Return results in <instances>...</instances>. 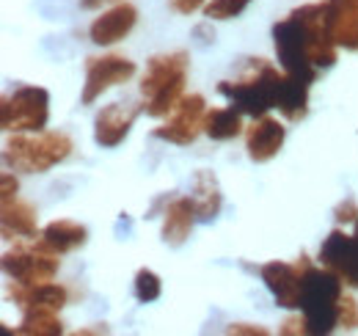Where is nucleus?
<instances>
[{
  "label": "nucleus",
  "instance_id": "20",
  "mask_svg": "<svg viewBox=\"0 0 358 336\" xmlns=\"http://www.w3.org/2000/svg\"><path fill=\"white\" fill-rule=\"evenodd\" d=\"M204 132L213 141H231V138H237L243 132V113L234 105H229V108H213V111H207Z\"/></svg>",
  "mask_w": 358,
  "mask_h": 336
},
{
  "label": "nucleus",
  "instance_id": "21",
  "mask_svg": "<svg viewBox=\"0 0 358 336\" xmlns=\"http://www.w3.org/2000/svg\"><path fill=\"white\" fill-rule=\"evenodd\" d=\"M8 334H25V336H58L64 334V326L58 320V312L52 309H31L25 312L22 323L8 331Z\"/></svg>",
  "mask_w": 358,
  "mask_h": 336
},
{
  "label": "nucleus",
  "instance_id": "5",
  "mask_svg": "<svg viewBox=\"0 0 358 336\" xmlns=\"http://www.w3.org/2000/svg\"><path fill=\"white\" fill-rule=\"evenodd\" d=\"M345 281L328 270V267H314L312 259L306 262V276H303V298L301 309L309 326V334L322 336L339 328V300H342Z\"/></svg>",
  "mask_w": 358,
  "mask_h": 336
},
{
  "label": "nucleus",
  "instance_id": "30",
  "mask_svg": "<svg viewBox=\"0 0 358 336\" xmlns=\"http://www.w3.org/2000/svg\"><path fill=\"white\" fill-rule=\"evenodd\" d=\"M193 36L199 39V44H210L213 39H215V31H210V22H204V25L193 28Z\"/></svg>",
  "mask_w": 358,
  "mask_h": 336
},
{
  "label": "nucleus",
  "instance_id": "7",
  "mask_svg": "<svg viewBox=\"0 0 358 336\" xmlns=\"http://www.w3.org/2000/svg\"><path fill=\"white\" fill-rule=\"evenodd\" d=\"M58 256L61 253L47 248L42 240H34L31 246H17L14 251L3 253V273L20 284H45L58 273Z\"/></svg>",
  "mask_w": 358,
  "mask_h": 336
},
{
  "label": "nucleus",
  "instance_id": "4",
  "mask_svg": "<svg viewBox=\"0 0 358 336\" xmlns=\"http://www.w3.org/2000/svg\"><path fill=\"white\" fill-rule=\"evenodd\" d=\"M75 144L66 132H14V138H8L6 152H3V163L14 171H25V174H45L52 166L64 163L72 155Z\"/></svg>",
  "mask_w": 358,
  "mask_h": 336
},
{
  "label": "nucleus",
  "instance_id": "25",
  "mask_svg": "<svg viewBox=\"0 0 358 336\" xmlns=\"http://www.w3.org/2000/svg\"><path fill=\"white\" fill-rule=\"evenodd\" d=\"M334 218H336V223H356L358 220V204L353 199H345L336 210H334Z\"/></svg>",
  "mask_w": 358,
  "mask_h": 336
},
{
  "label": "nucleus",
  "instance_id": "24",
  "mask_svg": "<svg viewBox=\"0 0 358 336\" xmlns=\"http://www.w3.org/2000/svg\"><path fill=\"white\" fill-rule=\"evenodd\" d=\"M339 328H345V331L358 328V303L348 295H342V300H339Z\"/></svg>",
  "mask_w": 358,
  "mask_h": 336
},
{
  "label": "nucleus",
  "instance_id": "31",
  "mask_svg": "<svg viewBox=\"0 0 358 336\" xmlns=\"http://www.w3.org/2000/svg\"><path fill=\"white\" fill-rule=\"evenodd\" d=\"M108 3H116V0H80V8H102Z\"/></svg>",
  "mask_w": 358,
  "mask_h": 336
},
{
  "label": "nucleus",
  "instance_id": "17",
  "mask_svg": "<svg viewBox=\"0 0 358 336\" xmlns=\"http://www.w3.org/2000/svg\"><path fill=\"white\" fill-rule=\"evenodd\" d=\"M190 199L196 204V218L201 223H210L218 218V212L224 207V193H221V185L215 179L213 171H196L193 174V185H190Z\"/></svg>",
  "mask_w": 358,
  "mask_h": 336
},
{
  "label": "nucleus",
  "instance_id": "32",
  "mask_svg": "<svg viewBox=\"0 0 358 336\" xmlns=\"http://www.w3.org/2000/svg\"><path fill=\"white\" fill-rule=\"evenodd\" d=\"M353 234H356V240H358V220H356V232H353Z\"/></svg>",
  "mask_w": 358,
  "mask_h": 336
},
{
  "label": "nucleus",
  "instance_id": "13",
  "mask_svg": "<svg viewBox=\"0 0 358 336\" xmlns=\"http://www.w3.org/2000/svg\"><path fill=\"white\" fill-rule=\"evenodd\" d=\"M284 138H287V130L278 119L273 116H257L254 125L245 130V149H248V158L254 163H268L273 160L281 146H284Z\"/></svg>",
  "mask_w": 358,
  "mask_h": 336
},
{
  "label": "nucleus",
  "instance_id": "9",
  "mask_svg": "<svg viewBox=\"0 0 358 336\" xmlns=\"http://www.w3.org/2000/svg\"><path fill=\"white\" fill-rule=\"evenodd\" d=\"M306 262H309V256L303 253L295 265H289V262H268V265L259 267V276H262L265 287L273 293L275 303L281 309H301Z\"/></svg>",
  "mask_w": 358,
  "mask_h": 336
},
{
  "label": "nucleus",
  "instance_id": "26",
  "mask_svg": "<svg viewBox=\"0 0 358 336\" xmlns=\"http://www.w3.org/2000/svg\"><path fill=\"white\" fill-rule=\"evenodd\" d=\"M278 334L284 336H298V334H309V326H306V317H287L278 328Z\"/></svg>",
  "mask_w": 358,
  "mask_h": 336
},
{
  "label": "nucleus",
  "instance_id": "11",
  "mask_svg": "<svg viewBox=\"0 0 358 336\" xmlns=\"http://www.w3.org/2000/svg\"><path fill=\"white\" fill-rule=\"evenodd\" d=\"M320 265L334 270L345 287L358 290V240L356 234H345L342 229H334L322 246H320Z\"/></svg>",
  "mask_w": 358,
  "mask_h": 336
},
{
  "label": "nucleus",
  "instance_id": "1",
  "mask_svg": "<svg viewBox=\"0 0 358 336\" xmlns=\"http://www.w3.org/2000/svg\"><path fill=\"white\" fill-rule=\"evenodd\" d=\"M273 44L278 64L287 75L314 83L322 69H331L339 55V44L331 36L328 0L306 3L289 11L273 25Z\"/></svg>",
  "mask_w": 358,
  "mask_h": 336
},
{
  "label": "nucleus",
  "instance_id": "28",
  "mask_svg": "<svg viewBox=\"0 0 358 336\" xmlns=\"http://www.w3.org/2000/svg\"><path fill=\"white\" fill-rule=\"evenodd\" d=\"M207 0H169V8L177 11V14H193L199 8H204Z\"/></svg>",
  "mask_w": 358,
  "mask_h": 336
},
{
  "label": "nucleus",
  "instance_id": "18",
  "mask_svg": "<svg viewBox=\"0 0 358 336\" xmlns=\"http://www.w3.org/2000/svg\"><path fill=\"white\" fill-rule=\"evenodd\" d=\"M196 204L190 196H182V199H174L166 212H163V243L166 246H174L179 248L187 237H190V229L196 223Z\"/></svg>",
  "mask_w": 358,
  "mask_h": 336
},
{
  "label": "nucleus",
  "instance_id": "14",
  "mask_svg": "<svg viewBox=\"0 0 358 336\" xmlns=\"http://www.w3.org/2000/svg\"><path fill=\"white\" fill-rule=\"evenodd\" d=\"M138 22V8L130 6V3H116L110 11H105L102 17H96L91 22L89 36L94 44L99 47H108V44L122 42Z\"/></svg>",
  "mask_w": 358,
  "mask_h": 336
},
{
  "label": "nucleus",
  "instance_id": "22",
  "mask_svg": "<svg viewBox=\"0 0 358 336\" xmlns=\"http://www.w3.org/2000/svg\"><path fill=\"white\" fill-rule=\"evenodd\" d=\"M133 293H135V298H138L141 303H152V300H157V298H160V293H163V281H160V276H157L155 270L141 267V270L135 273Z\"/></svg>",
  "mask_w": 358,
  "mask_h": 336
},
{
  "label": "nucleus",
  "instance_id": "16",
  "mask_svg": "<svg viewBox=\"0 0 358 336\" xmlns=\"http://www.w3.org/2000/svg\"><path fill=\"white\" fill-rule=\"evenodd\" d=\"M0 223H3V237L6 240H14V237H25V240H36L42 232H39V218L36 210L22 202V199H3V207H0Z\"/></svg>",
  "mask_w": 358,
  "mask_h": 336
},
{
  "label": "nucleus",
  "instance_id": "23",
  "mask_svg": "<svg viewBox=\"0 0 358 336\" xmlns=\"http://www.w3.org/2000/svg\"><path fill=\"white\" fill-rule=\"evenodd\" d=\"M248 3L251 0H213L204 6V17H210V22L213 20H231V17H240Z\"/></svg>",
  "mask_w": 358,
  "mask_h": 336
},
{
  "label": "nucleus",
  "instance_id": "15",
  "mask_svg": "<svg viewBox=\"0 0 358 336\" xmlns=\"http://www.w3.org/2000/svg\"><path fill=\"white\" fill-rule=\"evenodd\" d=\"M8 298L25 312L31 309H52V312H61L66 306V298L69 293L55 284V281H45V284H20V281H11V290Z\"/></svg>",
  "mask_w": 358,
  "mask_h": 336
},
{
  "label": "nucleus",
  "instance_id": "27",
  "mask_svg": "<svg viewBox=\"0 0 358 336\" xmlns=\"http://www.w3.org/2000/svg\"><path fill=\"white\" fill-rule=\"evenodd\" d=\"M17 190H20V182L14 179V174H11V171H6V174H3V179H0V202H3V199H14V196H17Z\"/></svg>",
  "mask_w": 358,
  "mask_h": 336
},
{
  "label": "nucleus",
  "instance_id": "10",
  "mask_svg": "<svg viewBox=\"0 0 358 336\" xmlns=\"http://www.w3.org/2000/svg\"><path fill=\"white\" fill-rule=\"evenodd\" d=\"M138 72L135 61L124 55H94L86 61V85H83V105H91L96 97H102L108 88L127 83Z\"/></svg>",
  "mask_w": 358,
  "mask_h": 336
},
{
  "label": "nucleus",
  "instance_id": "19",
  "mask_svg": "<svg viewBox=\"0 0 358 336\" xmlns=\"http://www.w3.org/2000/svg\"><path fill=\"white\" fill-rule=\"evenodd\" d=\"M39 240L55 253H69L80 248V246H86L89 229L83 223H75V220H52L42 229Z\"/></svg>",
  "mask_w": 358,
  "mask_h": 336
},
{
  "label": "nucleus",
  "instance_id": "2",
  "mask_svg": "<svg viewBox=\"0 0 358 336\" xmlns=\"http://www.w3.org/2000/svg\"><path fill=\"white\" fill-rule=\"evenodd\" d=\"M309 80L278 72L265 58H251L237 80L218 83V94L251 119L265 116L270 108H278L284 119L301 122L309 113Z\"/></svg>",
  "mask_w": 358,
  "mask_h": 336
},
{
  "label": "nucleus",
  "instance_id": "6",
  "mask_svg": "<svg viewBox=\"0 0 358 336\" xmlns=\"http://www.w3.org/2000/svg\"><path fill=\"white\" fill-rule=\"evenodd\" d=\"M50 119V94L42 85H17L3 97L0 127L6 132H42Z\"/></svg>",
  "mask_w": 358,
  "mask_h": 336
},
{
  "label": "nucleus",
  "instance_id": "29",
  "mask_svg": "<svg viewBox=\"0 0 358 336\" xmlns=\"http://www.w3.org/2000/svg\"><path fill=\"white\" fill-rule=\"evenodd\" d=\"M226 334H248V336H268V328H262V326H245V323H240V326H229V328H226Z\"/></svg>",
  "mask_w": 358,
  "mask_h": 336
},
{
  "label": "nucleus",
  "instance_id": "3",
  "mask_svg": "<svg viewBox=\"0 0 358 336\" xmlns=\"http://www.w3.org/2000/svg\"><path fill=\"white\" fill-rule=\"evenodd\" d=\"M187 66L190 58L187 52H166L155 55L146 64V72L141 78V94H143V111L152 119L174 113L179 99L185 97V80H187Z\"/></svg>",
  "mask_w": 358,
  "mask_h": 336
},
{
  "label": "nucleus",
  "instance_id": "12",
  "mask_svg": "<svg viewBox=\"0 0 358 336\" xmlns=\"http://www.w3.org/2000/svg\"><path fill=\"white\" fill-rule=\"evenodd\" d=\"M138 111L133 102H113V105H105L96 119H94V141L102 146V149H113L119 146L130 130H133L135 119H138Z\"/></svg>",
  "mask_w": 358,
  "mask_h": 336
},
{
  "label": "nucleus",
  "instance_id": "8",
  "mask_svg": "<svg viewBox=\"0 0 358 336\" xmlns=\"http://www.w3.org/2000/svg\"><path fill=\"white\" fill-rule=\"evenodd\" d=\"M204 119H207V102L201 94H185L174 108L171 119L163 127H157L152 135L177 146H190L201 132H204Z\"/></svg>",
  "mask_w": 358,
  "mask_h": 336
}]
</instances>
